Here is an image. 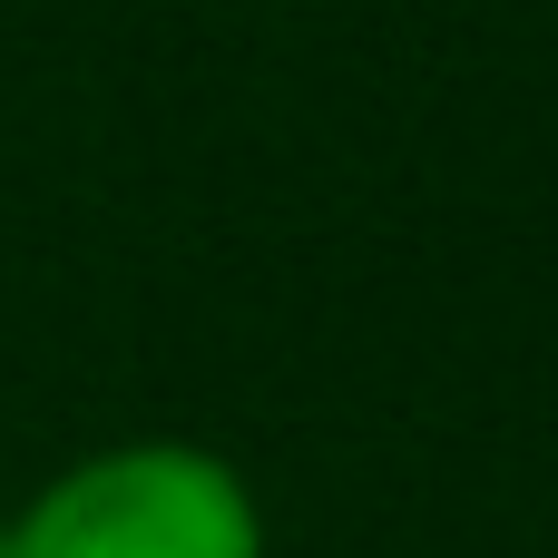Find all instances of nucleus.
<instances>
[{
	"mask_svg": "<svg viewBox=\"0 0 558 558\" xmlns=\"http://www.w3.org/2000/svg\"><path fill=\"white\" fill-rule=\"evenodd\" d=\"M10 558H265V510L196 441H118L10 520Z\"/></svg>",
	"mask_w": 558,
	"mask_h": 558,
	"instance_id": "nucleus-1",
	"label": "nucleus"
},
{
	"mask_svg": "<svg viewBox=\"0 0 558 558\" xmlns=\"http://www.w3.org/2000/svg\"><path fill=\"white\" fill-rule=\"evenodd\" d=\"M0 558H10V520H0Z\"/></svg>",
	"mask_w": 558,
	"mask_h": 558,
	"instance_id": "nucleus-2",
	"label": "nucleus"
}]
</instances>
